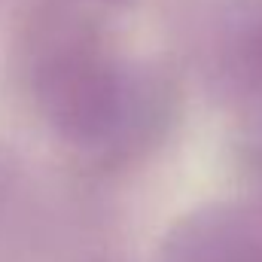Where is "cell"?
Segmentation results:
<instances>
[{"label":"cell","instance_id":"3957f363","mask_svg":"<svg viewBox=\"0 0 262 262\" xmlns=\"http://www.w3.org/2000/svg\"><path fill=\"white\" fill-rule=\"evenodd\" d=\"M92 3H125V0H92Z\"/></svg>","mask_w":262,"mask_h":262},{"label":"cell","instance_id":"6da1fadb","mask_svg":"<svg viewBox=\"0 0 262 262\" xmlns=\"http://www.w3.org/2000/svg\"><path fill=\"white\" fill-rule=\"evenodd\" d=\"M31 85L49 128L76 149L110 146L131 119V79L85 28L58 25L34 52Z\"/></svg>","mask_w":262,"mask_h":262},{"label":"cell","instance_id":"7a4b0ae2","mask_svg":"<svg viewBox=\"0 0 262 262\" xmlns=\"http://www.w3.org/2000/svg\"><path fill=\"white\" fill-rule=\"evenodd\" d=\"M229 79L244 116L256 131H262V25L238 43L229 64Z\"/></svg>","mask_w":262,"mask_h":262}]
</instances>
